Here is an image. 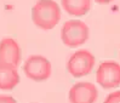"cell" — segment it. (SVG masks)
Returning a JSON list of instances; mask_svg holds the SVG:
<instances>
[{
  "label": "cell",
  "mask_w": 120,
  "mask_h": 103,
  "mask_svg": "<svg viewBox=\"0 0 120 103\" xmlns=\"http://www.w3.org/2000/svg\"><path fill=\"white\" fill-rule=\"evenodd\" d=\"M61 9L53 0H38L32 7V21L40 29L50 30L58 24Z\"/></svg>",
  "instance_id": "6da1fadb"
},
{
  "label": "cell",
  "mask_w": 120,
  "mask_h": 103,
  "mask_svg": "<svg viewBox=\"0 0 120 103\" xmlns=\"http://www.w3.org/2000/svg\"><path fill=\"white\" fill-rule=\"evenodd\" d=\"M90 37V29L85 22L80 19L66 21L61 29L62 43L67 47H79L85 44Z\"/></svg>",
  "instance_id": "7a4b0ae2"
},
{
  "label": "cell",
  "mask_w": 120,
  "mask_h": 103,
  "mask_svg": "<svg viewBox=\"0 0 120 103\" xmlns=\"http://www.w3.org/2000/svg\"><path fill=\"white\" fill-rule=\"evenodd\" d=\"M95 56L89 50L81 49L73 52L67 61V70L74 78H81L89 75L94 69Z\"/></svg>",
  "instance_id": "3957f363"
},
{
  "label": "cell",
  "mask_w": 120,
  "mask_h": 103,
  "mask_svg": "<svg viewBox=\"0 0 120 103\" xmlns=\"http://www.w3.org/2000/svg\"><path fill=\"white\" fill-rule=\"evenodd\" d=\"M26 77L34 81H45L51 77V62L41 55H30L23 64Z\"/></svg>",
  "instance_id": "277c9868"
},
{
  "label": "cell",
  "mask_w": 120,
  "mask_h": 103,
  "mask_svg": "<svg viewBox=\"0 0 120 103\" xmlns=\"http://www.w3.org/2000/svg\"><path fill=\"white\" fill-rule=\"evenodd\" d=\"M96 81L103 88H114L120 85V64L115 61H104L98 66Z\"/></svg>",
  "instance_id": "5b68a950"
},
{
  "label": "cell",
  "mask_w": 120,
  "mask_h": 103,
  "mask_svg": "<svg viewBox=\"0 0 120 103\" xmlns=\"http://www.w3.org/2000/svg\"><path fill=\"white\" fill-rule=\"evenodd\" d=\"M97 87L87 81H80L74 84L68 93L70 103H95L97 101Z\"/></svg>",
  "instance_id": "8992f818"
},
{
  "label": "cell",
  "mask_w": 120,
  "mask_h": 103,
  "mask_svg": "<svg viewBox=\"0 0 120 103\" xmlns=\"http://www.w3.org/2000/svg\"><path fill=\"white\" fill-rule=\"evenodd\" d=\"M22 51L18 43L12 38H4L0 41V63L18 67Z\"/></svg>",
  "instance_id": "52a82bcc"
},
{
  "label": "cell",
  "mask_w": 120,
  "mask_h": 103,
  "mask_svg": "<svg viewBox=\"0 0 120 103\" xmlns=\"http://www.w3.org/2000/svg\"><path fill=\"white\" fill-rule=\"evenodd\" d=\"M19 82V74L17 72V68L0 63V90L9 91L15 88Z\"/></svg>",
  "instance_id": "ba28073f"
},
{
  "label": "cell",
  "mask_w": 120,
  "mask_h": 103,
  "mask_svg": "<svg viewBox=\"0 0 120 103\" xmlns=\"http://www.w3.org/2000/svg\"><path fill=\"white\" fill-rule=\"evenodd\" d=\"M61 5L70 16L80 17L91 9V0H61Z\"/></svg>",
  "instance_id": "9c48e42d"
},
{
  "label": "cell",
  "mask_w": 120,
  "mask_h": 103,
  "mask_svg": "<svg viewBox=\"0 0 120 103\" xmlns=\"http://www.w3.org/2000/svg\"><path fill=\"white\" fill-rule=\"evenodd\" d=\"M103 103H120V90L109 93Z\"/></svg>",
  "instance_id": "30bf717a"
},
{
  "label": "cell",
  "mask_w": 120,
  "mask_h": 103,
  "mask_svg": "<svg viewBox=\"0 0 120 103\" xmlns=\"http://www.w3.org/2000/svg\"><path fill=\"white\" fill-rule=\"evenodd\" d=\"M0 103H17L16 99L8 95H0Z\"/></svg>",
  "instance_id": "8fae6325"
},
{
  "label": "cell",
  "mask_w": 120,
  "mask_h": 103,
  "mask_svg": "<svg viewBox=\"0 0 120 103\" xmlns=\"http://www.w3.org/2000/svg\"><path fill=\"white\" fill-rule=\"evenodd\" d=\"M96 3L98 4H109L110 1H113V0H95Z\"/></svg>",
  "instance_id": "7c38bea8"
}]
</instances>
